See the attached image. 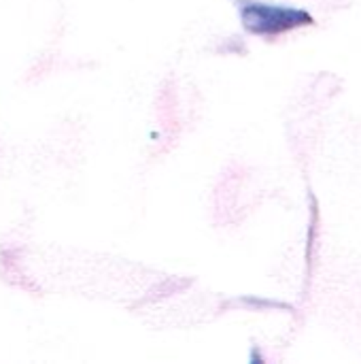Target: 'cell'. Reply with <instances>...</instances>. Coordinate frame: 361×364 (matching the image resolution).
Masks as SVG:
<instances>
[{
	"label": "cell",
	"mask_w": 361,
	"mask_h": 364,
	"mask_svg": "<svg viewBox=\"0 0 361 364\" xmlns=\"http://www.w3.org/2000/svg\"><path fill=\"white\" fill-rule=\"evenodd\" d=\"M236 9L245 30L264 38L281 36L315 21V17L306 9L266 0H236Z\"/></svg>",
	"instance_id": "1"
}]
</instances>
